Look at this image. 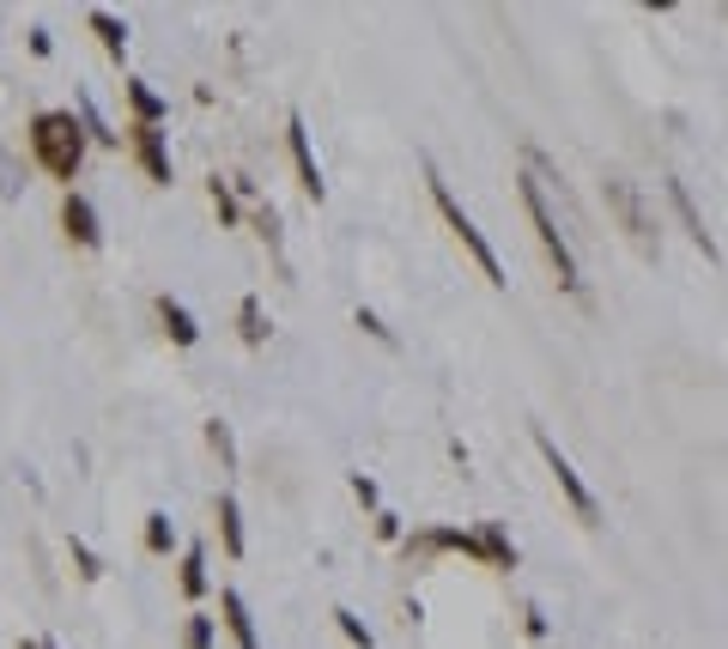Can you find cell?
<instances>
[{"mask_svg":"<svg viewBox=\"0 0 728 649\" xmlns=\"http://www.w3.org/2000/svg\"><path fill=\"white\" fill-rule=\"evenodd\" d=\"M24 140H31V159L43 164L55 183L73 189V176H80V164H85V128L73 122V110H37Z\"/></svg>","mask_w":728,"mask_h":649,"instance_id":"6da1fadb","label":"cell"},{"mask_svg":"<svg viewBox=\"0 0 728 649\" xmlns=\"http://www.w3.org/2000/svg\"><path fill=\"white\" fill-rule=\"evenodd\" d=\"M523 206H528V225H535V237H540V255H546V267H553V280H558V292H583V267H577V250H570V237L558 231V213H553V201H546V176L535 171H523Z\"/></svg>","mask_w":728,"mask_h":649,"instance_id":"7a4b0ae2","label":"cell"},{"mask_svg":"<svg viewBox=\"0 0 728 649\" xmlns=\"http://www.w3.org/2000/svg\"><path fill=\"white\" fill-rule=\"evenodd\" d=\"M425 183H432V201H437V213H444V225L455 231V237H462V250L474 255V267L486 274V285H498V292H504V285H510V274H504L498 250H492V243H486V231L474 225V213H467V206L449 194V183L437 176V164H432V159H425Z\"/></svg>","mask_w":728,"mask_h":649,"instance_id":"3957f363","label":"cell"},{"mask_svg":"<svg viewBox=\"0 0 728 649\" xmlns=\"http://www.w3.org/2000/svg\"><path fill=\"white\" fill-rule=\"evenodd\" d=\"M601 194H607V213L619 219V231H626V237H631V250L644 255V262H661V231H656V213H649V206H644V189H637L631 176L607 171Z\"/></svg>","mask_w":728,"mask_h":649,"instance_id":"277c9868","label":"cell"},{"mask_svg":"<svg viewBox=\"0 0 728 649\" xmlns=\"http://www.w3.org/2000/svg\"><path fill=\"white\" fill-rule=\"evenodd\" d=\"M535 449L546 456V467H553V479H558V491H565V504L577 510V523H583V528H601V498H595L589 479L577 474V462H570L565 449L553 444V432H535Z\"/></svg>","mask_w":728,"mask_h":649,"instance_id":"5b68a950","label":"cell"},{"mask_svg":"<svg viewBox=\"0 0 728 649\" xmlns=\"http://www.w3.org/2000/svg\"><path fill=\"white\" fill-rule=\"evenodd\" d=\"M128 152H134V164L146 171V183H171V134L152 122H134L128 128Z\"/></svg>","mask_w":728,"mask_h":649,"instance_id":"8992f818","label":"cell"},{"mask_svg":"<svg viewBox=\"0 0 728 649\" xmlns=\"http://www.w3.org/2000/svg\"><path fill=\"white\" fill-rule=\"evenodd\" d=\"M661 194H668V206H674V219H680V231L686 237L698 243V250H705V262H717V237H710V225H705V213H698V201H692V189L680 183V176H668V183H661Z\"/></svg>","mask_w":728,"mask_h":649,"instance_id":"52a82bcc","label":"cell"},{"mask_svg":"<svg viewBox=\"0 0 728 649\" xmlns=\"http://www.w3.org/2000/svg\"><path fill=\"white\" fill-rule=\"evenodd\" d=\"M61 231H68V243H80V250H98L103 243V219H98V206H91L80 189L61 194Z\"/></svg>","mask_w":728,"mask_h":649,"instance_id":"ba28073f","label":"cell"},{"mask_svg":"<svg viewBox=\"0 0 728 649\" xmlns=\"http://www.w3.org/2000/svg\"><path fill=\"white\" fill-rule=\"evenodd\" d=\"M285 146H292V164H297V183H304L310 201H322V164H316V146H310L304 122L297 115H285Z\"/></svg>","mask_w":728,"mask_h":649,"instance_id":"9c48e42d","label":"cell"},{"mask_svg":"<svg viewBox=\"0 0 728 649\" xmlns=\"http://www.w3.org/2000/svg\"><path fill=\"white\" fill-rule=\"evenodd\" d=\"M219 613H225V631L237 649H262V638H255V619H250V601H243L237 589H219Z\"/></svg>","mask_w":728,"mask_h":649,"instance_id":"30bf717a","label":"cell"},{"mask_svg":"<svg viewBox=\"0 0 728 649\" xmlns=\"http://www.w3.org/2000/svg\"><path fill=\"white\" fill-rule=\"evenodd\" d=\"M85 24H91V37L103 43V55H110V61H122V55H128V24L115 19V12L91 7V12H85Z\"/></svg>","mask_w":728,"mask_h":649,"instance_id":"8fae6325","label":"cell"},{"mask_svg":"<svg viewBox=\"0 0 728 649\" xmlns=\"http://www.w3.org/2000/svg\"><path fill=\"white\" fill-rule=\"evenodd\" d=\"M479 552H486L492 570H516V540L504 523H479Z\"/></svg>","mask_w":728,"mask_h":649,"instance_id":"7c38bea8","label":"cell"},{"mask_svg":"<svg viewBox=\"0 0 728 649\" xmlns=\"http://www.w3.org/2000/svg\"><path fill=\"white\" fill-rule=\"evenodd\" d=\"M122 92H128V110H134V122H152V128H164V110H171V103H164L159 92H152L146 80H128Z\"/></svg>","mask_w":728,"mask_h":649,"instance_id":"4fadbf2b","label":"cell"},{"mask_svg":"<svg viewBox=\"0 0 728 649\" xmlns=\"http://www.w3.org/2000/svg\"><path fill=\"white\" fill-rule=\"evenodd\" d=\"M213 523H219V540H225V552H231V558H243V516H237V498H231V491H219Z\"/></svg>","mask_w":728,"mask_h":649,"instance_id":"5bb4252c","label":"cell"},{"mask_svg":"<svg viewBox=\"0 0 728 649\" xmlns=\"http://www.w3.org/2000/svg\"><path fill=\"white\" fill-rule=\"evenodd\" d=\"M159 322H164V334H171L176 346H194V341H201V328H194V316H189V310L176 304L171 292L159 297Z\"/></svg>","mask_w":728,"mask_h":649,"instance_id":"9a60e30c","label":"cell"},{"mask_svg":"<svg viewBox=\"0 0 728 649\" xmlns=\"http://www.w3.org/2000/svg\"><path fill=\"white\" fill-rule=\"evenodd\" d=\"M237 334H243V346H267V310H262V297H243V304H237Z\"/></svg>","mask_w":728,"mask_h":649,"instance_id":"2e32d148","label":"cell"},{"mask_svg":"<svg viewBox=\"0 0 728 649\" xmlns=\"http://www.w3.org/2000/svg\"><path fill=\"white\" fill-rule=\"evenodd\" d=\"M176 589L189 595V601H201L206 595V552L201 547H189L182 552V570H176Z\"/></svg>","mask_w":728,"mask_h":649,"instance_id":"e0dca14e","label":"cell"},{"mask_svg":"<svg viewBox=\"0 0 728 649\" xmlns=\"http://www.w3.org/2000/svg\"><path fill=\"white\" fill-rule=\"evenodd\" d=\"M206 449L219 456V467H225V474H237V437H231L225 419H206Z\"/></svg>","mask_w":728,"mask_h":649,"instance_id":"ac0fdd59","label":"cell"},{"mask_svg":"<svg viewBox=\"0 0 728 649\" xmlns=\"http://www.w3.org/2000/svg\"><path fill=\"white\" fill-rule=\"evenodd\" d=\"M206 194H213V213H219V225H237V194H231V176H206Z\"/></svg>","mask_w":728,"mask_h":649,"instance_id":"d6986e66","label":"cell"},{"mask_svg":"<svg viewBox=\"0 0 728 649\" xmlns=\"http://www.w3.org/2000/svg\"><path fill=\"white\" fill-rule=\"evenodd\" d=\"M171 547H176V528H171V516H164V510H152V516H146V552H152V558H164Z\"/></svg>","mask_w":728,"mask_h":649,"instance_id":"ffe728a7","label":"cell"},{"mask_svg":"<svg viewBox=\"0 0 728 649\" xmlns=\"http://www.w3.org/2000/svg\"><path fill=\"white\" fill-rule=\"evenodd\" d=\"M334 626H341V638L353 643V649H376V638H371V626L353 613V607H334Z\"/></svg>","mask_w":728,"mask_h":649,"instance_id":"44dd1931","label":"cell"},{"mask_svg":"<svg viewBox=\"0 0 728 649\" xmlns=\"http://www.w3.org/2000/svg\"><path fill=\"white\" fill-rule=\"evenodd\" d=\"M80 128H85V140H98V146H115L110 122H103V115H98V103H91L85 92H80Z\"/></svg>","mask_w":728,"mask_h":649,"instance_id":"7402d4cb","label":"cell"},{"mask_svg":"<svg viewBox=\"0 0 728 649\" xmlns=\"http://www.w3.org/2000/svg\"><path fill=\"white\" fill-rule=\"evenodd\" d=\"M182 649H213V613H189V626H182Z\"/></svg>","mask_w":728,"mask_h":649,"instance_id":"603a6c76","label":"cell"},{"mask_svg":"<svg viewBox=\"0 0 728 649\" xmlns=\"http://www.w3.org/2000/svg\"><path fill=\"white\" fill-rule=\"evenodd\" d=\"M68 558H73V565H80V577H85V582H98V577H103V558H98V552H91V547H85V540H80V535H73V540H68Z\"/></svg>","mask_w":728,"mask_h":649,"instance_id":"cb8c5ba5","label":"cell"},{"mask_svg":"<svg viewBox=\"0 0 728 649\" xmlns=\"http://www.w3.org/2000/svg\"><path fill=\"white\" fill-rule=\"evenodd\" d=\"M353 322H358V328H364V334H371V341H383V346H395V328H388V322H383V316H376V310H364V304H358V316H353Z\"/></svg>","mask_w":728,"mask_h":649,"instance_id":"d4e9b609","label":"cell"},{"mask_svg":"<svg viewBox=\"0 0 728 649\" xmlns=\"http://www.w3.org/2000/svg\"><path fill=\"white\" fill-rule=\"evenodd\" d=\"M353 498L364 504V510H383V491H376L371 474H353Z\"/></svg>","mask_w":728,"mask_h":649,"instance_id":"484cf974","label":"cell"},{"mask_svg":"<svg viewBox=\"0 0 728 649\" xmlns=\"http://www.w3.org/2000/svg\"><path fill=\"white\" fill-rule=\"evenodd\" d=\"M523 631H528V638H546V613H540V601H523Z\"/></svg>","mask_w":728,"mask_h":649,"instance_id":"4316f807","label":"cell"},{"mask_svg":"<svg viewBox=\"0 0 728 649\" xmlns=\"http://www.w3.org/2000/svg\"><path fill=\"white\" fill-rule=\"evenodd\" d=\"M376 540H407V535H401V516H395V510H376Z\"/></svg>","mask_w":728,"mask_h":649,"instance_id":"83f0119b","label":"cell"},{"mask_svg":"<svg viewBox=\"0 0 728 649\" xmlns=\"http://www.w3.org/2000/svg\"><path fill=\"white\" fill-rule=\"evenodd\" d=\"M19 649H43V643H37V638H31V643H19Z\"/></svg>","mask_w":728,"mask_h":649,"instance_id":"f1b7e54d","label":"cell"},{"mask_svg":"<svg viewBox=\"0 0 728 649\" xmlns=\"http://www.w3.org/2000/svg\"><path fill=\"white\" fill-rule=\"evenodd\" d=\"M43 649H55V643H49V638H43Z\"/></svg>","mask_w":728,"mask_h":649,"instance_id":"f546056e","label":"cell"}]
</instances>
